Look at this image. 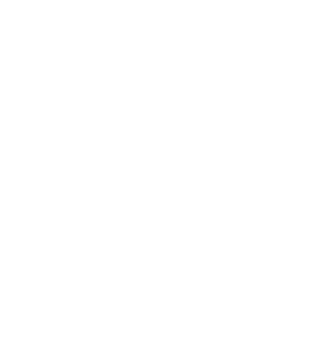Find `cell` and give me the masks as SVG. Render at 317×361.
Returning <instances> with one entry per match:
<instances>
[]
</instances>
